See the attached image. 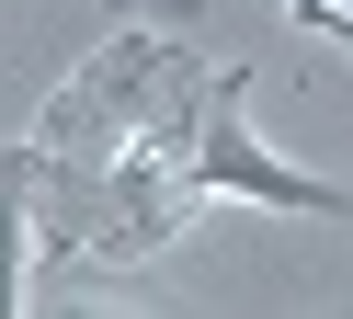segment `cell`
I'll return each mask as SVG.
<instances>
[{"instance_id":"6da1fadb","label":"cell","mask_w":353,"mask_h":319,"mask_svg":"<svg viewBox=\"0 0 353 319\" xmlns=\"http://www.w3.org/2000/svg\"><path fill=\"white\" fill-rule=\"evenodd\" d=\"M205 182H228V194H262V205H296V217H342V182L285 171V160L262 148L251 126H239V91H216V103H205Z\"/></svg>"},{"instance_id":"7a4b0ae2","label":"cell","mask_w":353,"mask_h":319,"mask_svg":"<svg viewBox=\"0 0 353 319\" xmlns=\"http://www.w3.org/2000/svg\"><path fill=\"white\" fill-rule=\"evenodd\" d=\"M307 23H330V35H342V46H353V12H330V0H307Z\"/></svg>"}]
</instances>
